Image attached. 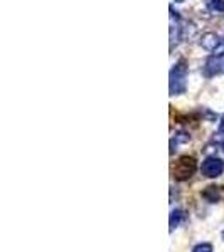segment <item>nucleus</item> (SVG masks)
Here are the masks:
<instances>
[{
    "mask_svg": "<svg viewBox=\"0 0 224 252\" xmlns=\"http://www.w3.org/2000/svg\"><path fill=\"white\" fill-rule=\"evenodd\" d=\"M186 79H187V67L184 61H179L170 71V94H182L186 91Z\"/></svg>",
    "mask_w": 224,
    "mask_h": 252,
    "instance_id": "obj_1",
    "label": "nucleus"
},
{
    "mask_svg": "<svg viewBox=\"0 0 224 252\" xmlns=\"http://www.w3.org/2000/svg\"><path fill=\"white\" fill-rule=\"evenodd\" d=\"M195 168H197V163H195V158L194 157H182L181 160L177 161L176 166H174L172 173H174V178L179 182H184V180H189L190 177L194 175Z\"/></svg>",
    "mask_w": 224,
    "mask_h": 252,
    "instance_id": "obj_2",
    "label": "nucleus"
},
{
    "mask_svg": "<svg viewBox=\"0 0 224 252\" xmlns=\"http://www.w3.org/2000/svg\"><path fill=\"white\" fill-rule=\"evenodd\" d=\"M202 175L207 178H216L219 177V175H223L224 172V161L219 160V158H207V160L202 163Z\"/></svg>",
    "mask_w": 224,
    "mask_h": 252,
    "instance_id": "obj_3",
    "label": "nucleus"
},
{
    "mask_svg": "<svg viewBox=\"0 0 224 252\" xmlns=\"http://www.w3.org/2000/svg\"><path fill=\"white\" fill-rule=\"evenodd\" d=\"M202 197L206 198L211 204H216V202H221L224 198V187H216V185H209L207 189L202 192Z\"/></svg>",
    "mask_w": 224,
    "mask_h": 252,
    "instance_id": "obj_4",
    "label": "nucleus"
},
{
    "mask_svg": "<svg viewBox=\"0 0 224 252\" xmlns=\"http://www.w3.org/2000/svg\"><path fill=\"white\" fill-rule=\"evenodd\" d=\"M219 44H221V39H219L216 34H213V32H207V34H204L201 37V46H202V49H206V51L214 52L216 49L219 47Z\"/></svg>",
    "mask_w": 224,
    "mask_h": 252,
    "instance_id": "obj_5",
    "label": "nucleus"
},
{
    "mask_svg": "<svg viewBox=\"0 0 224 252\" xmlns=\"http://www.w3.org/2000/svg\"><path fill=\"white\" fill-rule=\"evenodd\" d=\"M206 7L211 12L221 14V12H224V0H206Z\"/></svg>",
    "mask_w": 224,
    "mask_h": 252,
    "instance_id": "obj_6",
    "label": "nucleus"
},
{
    "mask_svg": "<svg viewBox=\"0 0 224 252\" xmlns=\"http://www.w3.org/2000/svg\"><path fill=\"white\" fill-rule=\"evenodd\" d=\"M182 214L181 210H172V214H170V222H169V227H170V232H174V230L179 227V223L182 220Z\"/></svg>",
    "mask_w": 224,
    "mask_h": 252,
    "instance_id": "obj_7",
    "label": "nucleus"
},
{
    "mask_svg": "<svg viewBox=\"0 0 224 252\" xmlns=\"http://www.w3.org/2000/svg\"><path fill=\"white\" fill-rule=\"evenodd\" d=\"M192 252H213V246H211V244H207V242L199 244V246L194 247Z\"/></svg>",
    "mask_w": 224,
    "mask_h": 252,
    "instance_id": "obj_8",
    "label": "nucleus"
},
{
    "mask_svg": "<svg viewBox=\"0 0 224 252\" xmlns=\"http://www.w3.org/2000/svg\"><path fill=\"white\" fill-rule=\"evenodd\" d=\"M224 54V39L221 40V44H219V47L214 51V56H223Z\"/></svg>",
    "mask_w": 224,
    "mask_h": 252,
    "instance_id": "obj_9",
    "label": "nucleus"
},
{
    "mask_svg": "<svg viewBox=\"0 0 224 252\" xmlns=\"http://www.w3.org/2000/svg\"><path fill=\"white\" fill-rule=\"evenodd\" d=\"M219 129L224 133V115H223V118H221V121H219Z\"/></svg>",
    "mask_w": 224,
    "mask_h": 252,
    "instance_id": "obj_10",
    "label": "nucleus"
},
{
    "mask_svg": "<svg viewBox=\"0 0 224 252\" xmlns=\"http://www.w3.org/2000/svg\"><path fill=\"white\" fill-rule=\"evenodd\" d=\"M176 2H179V3H181V2H184V0H176Z\"/></svg>",
    "mask_w": 224,
    "mask_h": 252,
    "instance_id": "obj_11",
    "label": "nucleus"
},
{
    "mask_svg": "<svg viewBox=\"0 0 224 252\" xmlns=\"http://www.w3.org/2000/svg\"><path fill=\"white\" fill-rule=\"evenodd\" d=\"M223 239H224V232H223Z\"/></svg>",
    "mask_w": 224,
    "mask_h": 252,
    "instance_id": "obj_12",
    "label": "nucleus"
}]
</instances>
